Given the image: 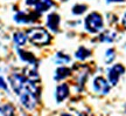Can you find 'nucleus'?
<instances>
[{"label":"nucleus","mask_w":126,"mask_h":116,"mask_svg":"<svg viewBox=\"0 0 126 116\" xmlns=\"http://www.w3.org/2000/svg\"><path fill=\"white\" fill-rule=\"evenodd\" d=\"M69 95V88L67 85H61L60 87H57L56 89V100L57 102H62L64 98H67V96Z\"/></svg>","instance_id":"6e6552de"},{"label":"nucleus","mask_w":126,"mask_h":116,"mask_svg":"<svg viewBox=\"0 0 126 116\" xmlns=\"http://www.w3.org/2000/svg\"><path fill=\"white\" fill-rule=\"evenodd\" d=\"M27 5L35 7L37 13H42L53 7L54 2L51 0H27Z\"/></svg>","instance_id":"20e7f679"},{"label":"nucleus","mask_w":126,"mask_h":116,"mask_svg":"<svg viewBox=\"0 0 126 116\" xmlns=\"http://www.w3.org/2000/svg\"><path fill=\"white\" fill-rule=\"evenodd\" d=\"M123 26L126 28V14L124 15V18H123Z\"/></svg>","instance_id":"aec40b11"},{"label":"nucleus","mask_w":126,"mask_h":116,"mask_svg":"<svg viewBox=\"0 0 126 116\" xmlns=\"http://www.w3.org/2000/svg\"><path fill=\"white\" fill-rule=\"evenodd\" d=\"M14 41H15V44L19 46H23L26 44V41H27V34H23L21 32H19V33H15L14 34Z\"/></svg>","instance_id":"9b49d317"},{"label":"nucleus","mask_w":126,"mask_h":116,"mask_svg":"<svg viewBox=\"0 0 126 116\" xmlns=\"http://www.w3.org/2000/svg\"><path fill=\"white\" fill-rule=\"evenodd\" d=\"M56 58L59 59V60H56V62H69L70 61V58L67 55H63L62 53H59L56 55Z\"/></svg>","instance_id":"dca6fc26"},{"label":"nucleus","mask_w":126,"mask_h":116,"mask_svg":"<svg viewBox=\"0 0 126 116\" xmlns=\"http://www.w3.org/2000/svg\"><path fill=\"white\" fill-rule=\"evenodd\" d=\"M25 74H26V77L27 79H29L31 81H33V82H35V81H39V74L36 73V70H34V69H26L25 70Z\"/></svg>","instance_id":"ddd939ff"},{"label":"nucleus","mask_w":126,"mask_h":116,"mask_svg":"<svg viewBox=\"0 0 126 116\" xmlns=\"http://www.w3.org/2000/svg\"><path fill=\"white\" fill-rule=\"evenodd\" d=\"M103 27V18L99 15L98 13H94L89 14L85 19V28L91 33H96L102 29Z\"/></svg>","instance_id":"7ed1b4c3"},{"label":"nucleus","mask_w":126,"mask_h":116,"mask_svg":"<svg viewBox=\"0 0 126 116\" xmlns=\"http://www.w3.org/2000/svg\"><path fill=\"white\" fill-rule=\"evenodd\" d=\"M60 25V17L56 13H51L48 15L47 19V26L49 27L53 32H57Z\"/></svg>","instance_id":"0eeeda50"},{"label":"nucleus","mask_w":126,"mask_h":116,"mask_svg":"<svg viewBox=\"0 0 126 116\" xmlns=\"http://www.w3.org/2000/svg\"><path fill=\"white\" fill-rule=\"evenodd\" d=\"M114 58V52H113V49H109L108 52H106V62H111Z\"/></svg>","instance_id":"f3484780"},{"label":"nucleus","mask_w":126,"mask_h":116,"mask_svg":"<svg viewBox=\"0 0 126 116\" xmlns=\"http://www.w3.org/2000/svg\"><path fill=\"white\" fill-rule=\"evenodd\" d=\"M14 19H15L18 23H29V21L33 20V19H31L27 14H25L23 12H19V13L14 17Z\"/></svg>","instance_id":"4468645a"},{"label":"nucleus","mask_w":126,"mask_h":116,"mask_svg":"<svg viewBox=\"0 0 126 116\" xmlns=\"http://www.w3.org/2000/svg\"><path fill=\"white\" fill-rule=\"evenodd\" d=\"M0 114H4V109L2 108H0Z\"/></svg>","instance_id":"412c9836"},{"label":"nucleus","mask_w":126,"mask_h":116,"mask_svg":"<svg viewBox=\"0 0 126 116\" xmlns=\"http://www.w3.org/2000/svg\"><path fill=\"white\" fill-rule=\"evenodd\" d=\"M28 40L32 44H34L36 46H45L48 45L50 41V35L49 33L46 31L45 28L41 27H36V28H32L29 31L26 32Z\"/></svg>","instance_id":"f03ea898"},{"label":"nucleus","mask_w":126,"mask_h":116,"mask_svg":"<svg viewBox=\"0 0 126 116\" xmlns=\"http://www.w3.org/2000/svg\"><path fill=\"white\" fill-rule=\"evenodd\" d=\"M9 82L15 94L20 97V101L25 106V108L33 110L36 107L39 96V90L36 88L35 83L27 79L26 76L19 74H13L9 77Z\"/></svg>","instance_id":"f257e3e1"},{"label":"nucleus","mask_w":126,"mask_h":116,"mask_svg":"<svg viewBox=\"0 0 126 116\" xmlns=\"http://www.w3.org/2000/svg\"><path fill=\"white\" fill-rule=\"evenodd\" d=\"M85 9H86V6H84V5H77V6H75L72 8V11H74L75 14H82Z\"/></svg>","instance_id":"2eb2a0df"},{"label":"nucleus","mask_w":126,"mask_h":116,"mask_svg":"<svg viewBox=\"0 0 126 116\" xmlns=\"http://www.w3.org/2000/svg\"><path fill=\"white\" fill-rule=\"evenodd\" d=\"M108 1H123V0H108Z\"/></svg>","instance_id":"4be33fe9"},{"label":"nucleus","mask_w":126,"mask_h":116,"mask_svg":"<svg viewBox=\"0 0 126 116\" xmlns=\"http://www.w3.org/2000/svg\"><path fill=\"white\" fill-rule=\"evenodd\" d=\"M70 75V69L65 67H61L56 70V74H55V80H63L65 79L67 76Z\"/></svg>","instance_id":"9d476101"},{"label":"nucleus","mask_w":126,"mask_h":116,"mask_svg":"<svg viewBox=\"0 0 126 116\" xmlns=\"http://www.w3.org/2000/svg\"><path fill=\"white\" fill-rule=\"evenodd\" d=\"M90 50L89 49H86V48H84V47H81V48L78 49L76 52V58L77 59H79V60H84V59H86L88 56H90Z\"/></svg>","instance_id":"f8f14e48"},{"label":"nucleus","mask_w":126,"mask_h":116,"mask_svg":"<svg viewBox=\"0 0 126 116\" xmlns=\"http://www.w3.org/2000/svg\"><path fill=\"white\" fill-rule=\"evenodd\" d=\"M0 87L2 88V89H5V90H7V85H6V82L4 81V79L0 76Z\"/></svg>","instance_id":"6ab92c4d"},{"label":"nucleus","mask_w":126,"mask_h":116,"mask_svg":"<svg viewBox=\"0 0 126 116\" xmlns=\"http://www.w3.org/2000/svg\"><path fill=\"white\" fill-rule=\"evenodd\" d=\"M123 73H124V67H123L122 65L113 66V67L109 70V81H110V83L113 86L117 85L118 79H119V76L122 75Z\"/></svg>","instance_id":"39448f33"},{"label":"nucleus","mask_w":126,"mask_h":116,"mask_svg":"<svg viewBox=\"0 0 126 116\" xmlns=\"http://www.w3.org/2000/svg\"><path fill=\"white\" fill-rule=\"evenodd\" d=\"M2 109H4V115H7V114H13L14 113V110L12 109L11 106H5Z\"/></svg>","instance_id":"a211bd4d"},{"label":"nucleus","mask_w":126,"mask_h":116,"mask_svg":"<svg viewBox=\"0 0 126 116\" xmlns=\"http://www.w3.org/2000/svg\"><path fill=\"white\" fill-rule=\"evenodd\" d=\"M94 90L100 94H106L110 90V86H109L108 81L105 80L104 77H102V76H98V77L94 79Z\"/></svg>","instance_id":"423d86ee"},{"label":"nucleus","mask_w":126,"mask_h":116,"mask_svg":"<svg viewBox=\"0 0 126 116\" xmlns=\"http://www.w3.org/2000/svg\"><path fill=\"white\" fill-rule=\"evenodd\" d=\"M19 55H20V58L22 59L23 61H26V62H29L32 65H35L36 63V59L34 58V55L31 53H28V52H23L21 49H19Z\"/></svg>","instance_id":"1a4fd4ad"}]
</instances>
